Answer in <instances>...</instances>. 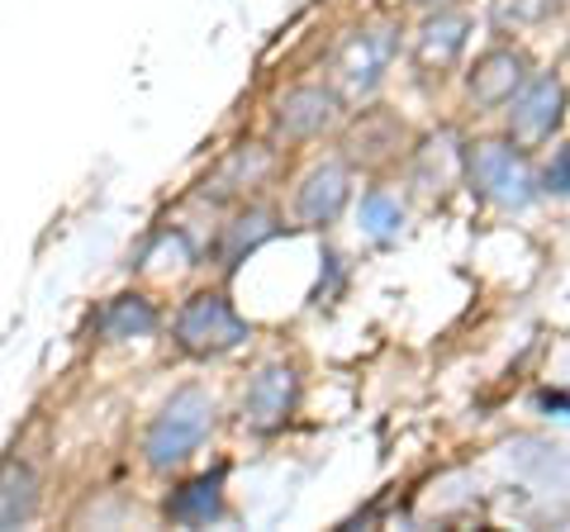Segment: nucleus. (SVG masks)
<instances>
[{
	"mask_svg": "<svg viewBox=\"0 0 570 532\" xmlns=\"http://www.w3.org/2000/svg\"><path fill=\"white\" fill-rule=\"evenodd\" d=\"M209 418H214V404L200 390H181L148 428V461L153 466H176L181 456L200 447V437L209 433Z\"/></svg>",
	"mask_w": 570,
	"mask_h": 532,
	"instance_id": "nucleus-1",
	"label": "nucleus"
},
{
	"mask_svg": "<svg viewBox=\"0 0 570 532\" xmlns=\"http://www.w3.org/2000/svg\"><path fill=\"white\" fill-rule=\"evenodd\" d=\"M466 171H471V186L504 209H523L532 195H538L532 190V171L523 162V152H513L509 144H480L471 152Z\"/></svg>",
	"mask_w": 570,
	"mask_h": 532,
	"instance_id": "nucleus-2",
	"label": "nucleus"
},
{
	"mask_svg": "<svg viewBox=\"0 0 570 532\" xmlns=\"http://www.w3.org/2000/svg\"><path fill=\"white\" fill-rule=\"evenodd\" d=\"M176 338H181L186 352H224L243 338V318L234 314L228 299L200 295L181 309V318H176Z\"/></svg>",
	"mask_w": 570,
	"mask_h": 532,
	"instance_id": "nucleus-3",
	"label": "nucleus"
},
{
	"mask_svg": "<svg viewBox=\"0 0 570 532\" xmlns=\"http://www.w3.org/2000/svg\"><path fill=\"white\" fill-rule=\"evenodd\" d=\"M509 105H513V110H509L513 138H519V144H542V138H551V129L561 124L566 86L557 77H532Z\"/></svg>",
	"mask_w": 570,
	"mask_h": 532,
	"instance_id": "nucleus-4",
	"label": "nucleus"
},
{
	"mask_svg": "<svg viewBox=\"0 0 570 532\" xmlns=\"http://www.w3.org/2000/svg\"><path fill=\"white\" fill-rule=\"evenodd\" d=\"M528 86V58L513 48H494L485 58L475 62L471 72V96L475 105H485V110H499V105H509Z\"/></svg>",
	"mask_w": 570,
	"mask_h": 532,
	"instance_id": "nucleus-5",
	"label": "nucleus"
},
{
	"mask_svg": "<svg viewBox=\"0 0 570 532\" xmlns=\"http://www.w3.org/2000/svg\"><path fill=\"white\" fill-rule=\"evenodd\" d=\"M390 58H395V33H390V29H371V33H356V39L343 48V58H337V72H343L347 86L366 91V86L381 81Z\"/></svg>",
	"mask_w": 570,
	"mask_h": 532,
	"instance_id": "nucleus-6",
	"label": "nucleus"
},
{
	"mask_svg": "<svg viewBox=\"0 0 570 532\" xmlns=\"http://www.w3.org/2000/svg\"><path fill=\"white\" fill-rule=\"evenodd\" d=\"M333 115H337V96L324 91V86H299V91L281 100V129L291 138L318 134L324 124H333Z\"/></svg>",
	"mask_w": 570,
	"mask_h": 532,
	"instance_id": "nucleus-7",
	"label": "nucleus"
},
{
	"mask_svg": "<svg viewBox=\"0 0 570 532\" xmlns=\"http://www.w3.org/2000/svg\"><path fill=\"white\" fill-rule=\"evenodd\" d=\"M343 205H347V171L333 162L309 171V181L299 186V219L305 224H328L343 215Z\"/></svg>",
	"mask_w": 570,
	"mask_h": 532,
	"instance_id": "nucleus-8",
	"label": "nucleus"
},
{
	"mask_svg": "<svg viewBox=\"0 0 570 532\" xmlns=\"http://www.w3.org/2000/svg\"><path fill=\"white\" fill-rule=\"evenodd\" d=\"M291 404H295V376L285 366H266L253 381V390H247V418H253L257 428L281 423L285 414H291Z\"/></svg>",
	"mask_w": 570,
	"mask_h": 532,
	"instance_id": "nucleus-9",
	"label": "nucleus"
},
{
	"mask_svg": "<svg viewBox=\"0 0 570 532\" xmlns=\"http://www.w3.org/2000/svg\"><path fill=\"white\" fill-rule=\"evenodd\" d=\"M33 513V475L24 466L0 471V528H20Z\"/></svg>",
	"mask_w": 570,
	"mask_h": 532,
	"instance_id": "nucleus-10",
	"label": "nucleus"
},
{
	"mask_svg": "<svg viewBox=\"0 0 570 532\" xmlns=\"http://www.w3.org/2000/svg\"><path fill=\"white\" fill-rule=\"evenodd\" d=\"M214 513H219V475L190 481V485L171 500V519H176V523H209Z\"/></svg>",
	"mask_w": 570,
	"mask_h": 532,
	"instance_id": "nucleus-11",
	"label": "nucleus"
},
{
	"mask_svg": "<svg viewBox=\"0 0 570 532\" xmlns=\"http://www.w3.org/2000/svg\"><path fill=\"white\" fill-rule=\"evenodd\" d=\"M153 324H157V314L148 299H115V305L100 314L105 338H134V333H148Z\"/></svg>",
	"mask_w": 570,
	"mask_h": 532,
	"instance_id": "nucleus-12",
	"label": "nucleus"
},
{
	"mask_svg": "<svg viewBox=\"0 0 570 532\" xmlns=\"http://www.w3.org/2000/svg\"><path fill=\"white\" fill-rule=\"evenodd\" d=\"M461 43H466V20H461V14H438V20H428V29H423V58L428 62L456 58Z\"/></svg>",
	"mask_w": 570,
	"mask_h": 532,
	"instance_id": "nucleus-13",
	"label": "nucleus"
},
{
	"mask_svg": "<svg viewBox=\"0 0 570 532\" xmlns=\"http://www.w3.org/2000/svg\"><path fill=\"white\" fill-rule=\"evenodd\" d=\"M400 224H404V209H400V200H390L385 190H371L362 200V228L371 238H395Z\"/></svg>",
	"mask_w": 570,
	"mask_h": 532,
	"instance_id": "nucleus-14",
	"label": "nucleus"
},
{
	"mask_svg": "<svg viewBox=\"0 0 570 532\" xmlns=\"http://www.w3.org/2000/svg\"><path fill=\"white\" fill-rule=\"evenodd\" d=\"M266 234H272V224H266V215L243 219V224L234 228V238H228V247H224V262H234V257L243 253V247H247V253H253V247H257Z\"/></svg>",
	"mask_w": 570,
	"mask_h": 532,
	"instance_id": "nucleus-15",
	"label": "nucleus"
},
{
	"mask_svg": "<svg viewBox=\"0 0 570 532\" xmlns=\"http://www.w3.org/2000/svg\"><path fill=\"white\" fill-rule=\"evenodd\" d=\"M547 186L551 190H570V148H561V157L551 162V171H547Z\"/></svg>",
	"mask_w": 570,
	"mask_h": 532,
	"instance_id": "nucleus-16",
	"label": "nucleus"
}]
</instances>
